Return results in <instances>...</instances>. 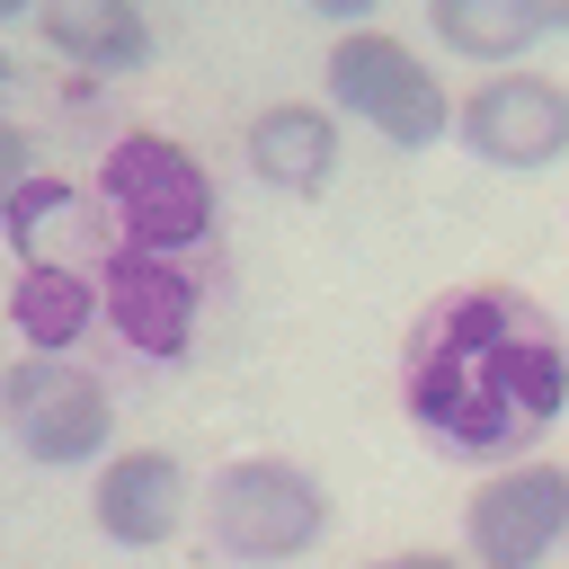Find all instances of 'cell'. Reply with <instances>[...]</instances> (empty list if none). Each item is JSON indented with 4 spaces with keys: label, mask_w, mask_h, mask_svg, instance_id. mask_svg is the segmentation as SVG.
<instances>
[{
    "label": "cell",
    "mask_w": 569,
    "mask_h": 569,
    "mask_svg": "<svg viewBox=\"0 0 569 569\" xmlns=\"http://www.w3.org/2000/svg\"><path fill=\"white\" fill-rule=\"evenodd\" d=\"M427 36L445 53H462V62H480V71H507V62H525L542 44L525 0H427Z\"/></svg>",
    "instance_id": "cell-11"
},
{
    "label": "cell",
    "mask_w": 569,
    "mask_h": 569,
    "mask_svg": "<svg viewBox=\"0 0 569 569\" xmlns=\"http://www.w3.org/2000/svg\"><path fill=\"white\" fill-rule=\"evenodd\" d=\"M116 204H124L142 249H178V240L204 231V178L178 151H160V142H133L116 160Z\"/></svg>",
    "instance_id": "cell-9"
},
{
    "label": "cell",
    "mask_w": 569,
    "mask_h": 569,
    "mask_svg": "<svg viewBox=\"0 0 569 569\" xmlns=\"http://www.w3.org/2000/svg\"><path fill=\"white\" fill-rule=\"evenodd\" d=\"M196 525H204V551L213 560H231V569H284V560L320 551L329 489L293 453H240V462H222L204 480Z\"/></svg>",
    "instance_id": "cell-2"
},
{
    "label": "cell",
    "mask_w": 569,
    "mask_h": 569,
    "mask_svg": "<svg viewBox=\"0 0 569 569\" xmlns=\"http://www.w3.org/2000/svg\"><path fill=\"white\" fill-rule=\"evenodd\" d=\"M116 329H124L133 347H151V356H178V347H187V329H196L187 284H178V276H169L151 249L116 267Z\"/></svg>",
    "instance_id": "cell-12"
},
{
    "label": "cell",
    "mask_w": 569,
    "mask_h": 569,
    "mask_svg": "<svg viewBox=\"0 0 569 569\" xmlns=\"http://www.w3.org/2000/svg\"><path fill=\"white\" fill-rule=\"evenodd\" d=\"M36 187V142H27V124H9L0 116V222L18 213V196Z\"/></svg>",
    "instance_id": "cell-13"
},
{
    "label": "cell",
    "mask_w": 569,
    "mask_h": 569,
    "mask_svg": "<svg viewBox=\"0 0 569 569\" xmlns=\"http://www.w3.org/2000/svg\"><path fill=\"white\" fill-rule=\"evenodd\" d=\"M0 427L44 471H98L116 453V400L80 356H18L0 365Z\"/></svg>",
    "instance_id": "cell-4"
},
{
    "label": "cell",
    "mask_w": 569,
    "mask_h": 569,
    "mask_svg": "<svg viewBox=\"0 0 569 569\" xmlns=\"http://www.w3.org/2000/svg\"><path fill=\"white\" fill-rule=\"evenodd\" d=\"M525 9H533V27H542V36H569V0H525Z\"/></svg>",
    "instance_id": "cell-16"
},
{
    "label": "cell",
    "mask_w": 569,
    "mask_h": 569,
    "mask_svg": "<svg viewBox=\"0 0 569 569\" xmlns=\"http://www.w3.org/2000/svg\"><path fill=\"white\" fill-rule=\"evenodd\" d=\"M0 18H36V0H0Z\"/></svg>",
    "instance_id": "cell-17"
},
{
    "label": "cell",
    "mask_w": 569,
    "mask_h": 569,
    "mask_svg": "<svg viewBox=\"0 0 569 569\" xmlns=\"http://www.w3.org/2000/svg\"><path fill=\"white\" fill-rule=\"evenodd\" d=\"M0 89H9V53H0Z\"/></svg>",
    "instance_id": "cell-18"
},
{
    "label": "cell",
    "mask_w": 569,
    "mask_h": 569,
    "mask_svg": "<svg viewBox=\"0 0 569 569\" xmlns=\"http://www.w3.org/2000/svg\"><path fill=\"white\" fill-rule=\"evenodd\" d=\"M551 551H569V462H498L471 498H462V560L471 569H542Z\"/></svg>",
    "instance_id": "cell-5"
},
{
    "label": "cell",
    "mask_w": 569,
    "mask_h": 569,
    "mask_svg": "<svg viewBox=\"0 0 569 569\" xmlns=\"http://www.w3.org/2000/svg\"><path fill=\"white\" fill-rule=\"evenodd\" d=\"M240 160H249V178L276 187V196H320V187L338 178V107H320V98H276V107H258L249 133H240Z\"/></svg>",
    "instance_id": "cell-8"
},
{
    "label": "cell",
    "mask_w": 569,
    "mask_h": 569,
    "mask_svg": "<svg viewBox=\"0 0 569 569\" xmlns=\"http://www.w3.org/2000/svg\"><path fill=\"white\" fill-rule=\"evenodd\" d=\"M453 142L489 169H551L569 160V89L551 71H489L471 80V98H453Z\"/></svg>",
    "instance_id": "cell-6"
},
{
    "label": "cell",
    "mask_w": 569,
    "mask_h": 569,
    "mask_svg": "<svg viewBox=\"0 0 569 569\" xmlns=\"http://www.w3.org/2000/svg\"><path fill=\"white\" fill-rule=\"evenodd\" d=\"M89 525L116 551H160L187 525V462L169 445H116L89 471Z\"/></svg>",
    "instance_id": "cell-7"
},
{
    "label": "cell",
    "mask_w": 569,
    "mask_h": 569,
    "mask_svg": "<svg viewBox=\"0 0 569 569\" xmlns=\"http://www.w3.org/2000/svg\"><path fill=\"white\" fill-rule=\"evenodd\" d=\"M320 89H329L338 116L373 124L400 151H427V142L453 133V98H445L436 62L418 44H400V36H382V27H338V44L320 62Z\"/></svg>",
    "instance_id": "cell-3"
},
{
    "label": "cell",
    "mask_w": 569,
    "mask_h": 569,
    "mask_svg": "<svg viewBox=\"0 0 569 569\" xmlns=\"http://www.w3.org/2000/svg\"><path fill=\"white\" fill-rule=\"evenodd\" d=\"M365 569H471L462 551H382V560H365Z\"/></svg>",
    "instance_id": "cell-14"
},
{
    "label": "cell",
    "mask_w": 569,
    "mask_h": 569,
    "mask_svg": "<svg viewBox=\"0 0 569 569\" xmlns=\"http://www.w3.org/2000/svg\"><path fill=\"white\" fill-rule=\"evenodd\" d=\"M400 400L453 462H525L569 409V338L516 284H462L418 311L400 347Z\"/></svg>",
    "instance_id": "cell-1"
},
{
    "label": "cell",
    "mask_w": 569,
    "mask_h": 569,
    "mask_svg": "<svg viewBox=\"0 0 569 569\" xmlns=\"http://www.w3.org/2000/svg\"><path fill=\"white\" fill-rule=\"evenodd\" d=\"M36 27H44V44L71 62V71H142L151 62V18H142V0H36Z\"/></svg>",
    "instance_id": "cell-10"
},
{
    "label": "cell",
    "mask_w": 569,
    "mask_h": 569,
    "mask_svg": "<svg viewBox=\"0 0 569 569\" xmlns=\"http://www.w3.org/2000/svg\"><path fill=\"white\" fill-rule=\"evenodd\" d=\"M302 9H311V18H329V27H365L382 0H302Z\"/></svg>",
    "instance_id": "cell-15"
}]
</instances>
